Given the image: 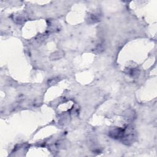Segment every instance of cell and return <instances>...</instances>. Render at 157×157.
<instances>
[{
  "mask_svg": "<svg viewBox=\"0 0 157 157\" xmlns=\"http://www.w3.org/2000/svg\"><path fill=\"white\" fill-rule=\"evenodd\" d=\"M52 56H54V58H56V59H58V58H61V56H63L62 54H60V53L59 52H57V54H54L52 55Z\"/></svg>",
  "mask_w": 157,
  "mask_h": 157,
  "instance_id": "4",
  "label": "cell"
},
{
  "mask_svg": "<svg viewBox=\"0 0 157 157\" xmlns=\"http://www.w3.org/2000/svg\"><path fill=\"white\" fill-rule=\"evenodd\" d=\"M99 20V18L94 14H91L89 15V21L90 23H96L97 22H98Z\"/></svg>",
  "mask_w": 157,
  "mask_h": 157,
  "instance_id": "3",
  "label": "cell"
},
{
  "mask_svg": "<svg viewBox=\"0 0 157 157\" xmlns=\"http://www.w3.org/2000/svg\"><path fill=\"white\" fill-rule=\"evenodd\" d=\"M125 133V129L121 128H114L110 130L109 135L115 139H122Z\"/></svg>",
  "mask_w": 157,
  "mask_h": 157,
  "instance_id": "2",
  "label": "cell"
},
{
  "mask_svg": "<svg viewBox=\"0 0 157 157\" xmlns=\"http://www.w3.org/2000/svg\"><path fill=\"white\" fill-rule=\"evenodd\" d=\"M136 138V133L133 129L128 128L125 130V133L122 137V141L126 144H130L133 142Z\"/></svg>",
  "mask_w": 157,
  "mask_h": 157,
  "instance_id": "1",
  "label": "cell"
}]
</instances>
